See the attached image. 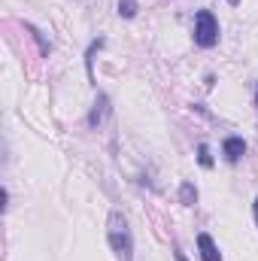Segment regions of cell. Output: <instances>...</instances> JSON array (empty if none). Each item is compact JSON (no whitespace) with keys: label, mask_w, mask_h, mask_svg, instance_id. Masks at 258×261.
Instances as JSON below:
<instances>
[{"label":"cell","mask_w":258,"mask_h":261,"mask_svg":"<svg viewBox=\"0 0 258 261\" xmlns=\"http://www.w3.org/2000/svg\"><path fill=\"white\" fill-rule=\"evenodd\" d=\"M107 240H110V246H113L119 261H134V237H131L125 213H119V210L110 213V219H107Z\"/></svg>","instance_id":"cell-1"},{"label":"cell","mask_w":258,"mask_h":261,"mask_svg":"<svg viewBox=\"0 0 258 261\" xmlns=\"http://www.w3.org/2000/svg\"><path fill=\"white\" fill-rule=\"evenodd\" d=\"M197 249H200V261H222L210 234H197Z\"/></svg>","instance_id":"cell-5"},{"label":"cell","mask_w":258,"mask_h":261,"mask_svg":"<svg viewBox=\"0 0 258 261\" xmlns=\"http://www.w3.org/2000/svg\"><path fill=\"white\" fill-rule=\"evenodd\" d=\"M179 203H183V206H194V203H197V189H194V182H183V186H179Z\"/></svg>","instance_id":"cell-7"},{"label":"cell","mask_w":258,"mask_h":261,"mask_svg":"<svg viewBox=\"0 0 258 261\" xmlns=\"http://www.w3.org/2000/svg\"><path fill=\"white\" fill-rule=\"evenodd\" d=\"M104 46H107V40H104V37H97V40L88 46V52H85V70H88V79H91V82H94V55H97Z\"/></svg>","instance_id":"cell-6"},{"label":"cell","mask_w":258,"mask_h":261,"mask_svg":"<svg viewBox=\"0 0 258 261\" xmlns=\"http://www.w3.org/2000/svg\"><path fill=\"white\" fill-rule=\"evenodd\" d=\"M28 31H31V34H34V40L40 43V52H43V55H49V52H52V46L46 43V37H43V34H40V31H37L34 24H28Z\"/></svg>","instance_id":"cell-10"},{"label":"cell","mask_w":258,"mask_h":261,"mask_svg":"<svg viewBox=\"0 0 258 261\" xmlns=\"http://www.w3.org/2000/svg\"><path fill=\"white\" fill-rule=\"evenodd\" d=\"M222 155H225L228 164H237V161L246 155V140H243V137H225V143H222Z\"/></svg>","instance_id":"cell-4"},{"label":"cell","mask_w":258,"mask_h":261,"mask_svg":"<svg viewBox=\"0 0 258 261\" xmlns=\"http://www.w3.org/2000/svg\"><path fill=\"white\" fill-rule=\"evenodd\" d=\"M194 43L200 49H213L219 43V21L210 9H197L194 15Z\"/></svg>","instance_id":"cell-2"},{"label":"cell","mask_w":258,"mask_h":261,"mask_svg":"<svg viewBox=\"0 0 258 261\" xmlns=\"http://www.w3.org/2000/svg\"><path fill=\"white\" fill-rule=\"evenodd\" d=\"M137 12H140L137 0H119V15L122 18H137Z\"/></svg>","instance_id":"cell-8"},{"label":"cell","mask_w":258,"mask_h":261,"mask_svg":"<svg viewBox=\"0 0 258 261\" xmlns=\"http://www.w3.org/2000/svg\"><path fill=\"white\" fill-rule=\"evenodd\" d=\"M255 107H258V85H255Z\"/></svg>","instance_id":"cell-13"},{"label":"cell","mask_w":258,"mask_h":261,"mask_svg":"<svg viewBox=\"0 0 258 261\" xmlns=\"http://www.w3.org/2000/svg\"><path fill=\"white\" fill-rule=\"evenodd\" d=\"M197 164H200V167H207V170L213 167V155H210V146H207V143H200V146H197Z\"/></svg>","instance_id":"cell-9"},{"label":"cell","mask_w":258,"mask_h":261,"mask_svg":"<svg viewBox=\"0 0 258 261\" xmlns=\"http://www.w3.org/2000/svg\"><path fill=\"white\" fill-rule=\"evenodd\" d=\"M173 258H176V261H189V258H186V255H183V252H179V249L173 252Z\"/></svg>","instance_id":"cell-11"},{"label":"cell","mask_w":258,"mask_h":261,"mask_svg":"<svg viewBox=\"0 0 258 261\" xmlns=\"http://www.w3.org/2000/svg\"><path fill=\"white\" fill-rule=\"evenodd\" d=\"M110 97L107 94H97V100H94V107H91V113H88V128L97 130L104 122H107V116H110Z\"/></svg>","instance_id":"cell-3"},{"label":"cell","mask_w":258,"mask_h":261,"mask_svg":"<svg viewBox=\"0 0 258 261\" xmlns=\"http://www.w3.org/2000/svg\"><path fill=\"white\" fill-rule=\"evenodd\" d=\"M252 213H255V225H258V197H255V203H252Z\"/></svg>","instance_id":"cell-12"}]
</instances>
